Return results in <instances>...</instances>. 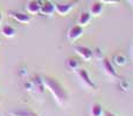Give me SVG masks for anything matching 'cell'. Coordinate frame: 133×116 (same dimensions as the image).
Segmentation results:
<instances>
[{
	"label": "cell",
	"mask_w": 133,
	"mask_h": 116,
	"mask_svg": "<svg viewBox=\"0 0 133 116\" xmlns=\"http://www.w3.org/2000/svg\"><path fill=\"white\" fill-rule=\"evenodd\" d=\"M77 73H78V77H79V79L82 80V82L87 87H89V88H92V89L96 87V85H95L94 81L91 80V78H90L89 73L87 72V70H84V68H79Z\"/></svg>",
	"instance_id": "6"
},
{
	"label": "cell",
	"mask_w": 133,
	"mask_h": 116,
	"mask_svg": "<svg viewBox=\"0 0 133 116\" xmlns=\"http://www.w3.org/2000/svg\"><path fill=\"white\" fill-rule=\"evenodd\" d=\"M103 107L99 103H94L90 108V115L91 116H103Z\"/></svg>",
	"instance_id": "13"
},
{
	"label": "cell",
	"mask_w": 133,
	"mask_h": 116,
	"mask_svg": "<svg viewBox=\"0 0 133 116\" xmlns=\"http://www.w3.org/2000/svg\"><path fill=\"white\" fill-rule=\"evenodd\" d=\"M74 50H75V52L77 53V55L79 56V57L82 58L84 61L91 60L92 57H94V51H92L90 48H88V47L76 45L75 48H74Z\"/></svg>",
	"instance_id": "2"
},
{
	"label": "cell",
	"mask_w": 133,
	"mask_h": 116,
	"mask_svg": "<svg viewBox=\"0 0 133 116\" xmlns=\"http://www.w3.org/2000/svg\"><path fill=\"white\" fill-rule=\"evenodd\" d=\"M8 15L11 16L14 21H16L18 23H20V25H28V23L30 22V20H32V18H30L28 14L22 13V12L11 11V12H8Z\"/></svg>",
	"instance_id": "3"
},
{
	"label": "cell",
	"mask_w": 133,
	"mask_h": 116,
	"mask_svg": "<svg viewBox=\"0 0 133 116\" xmlns=\"http://www.w3.org/2000/svg\"><path fill=\"white\" fill-rule=\"evenodd\" d=\"M84 30H83V27L79 25H75L68 30V34H66V38L70 42H74L76 40H78L81 36L83 35Z\"/></svg>",
	"instance_id": "4"
},
{
	"label": "cell",
	"mask_w": 133,
	"mask_h": 116,
	"mask_svg": "<svg viewBox=\"0 0 133 116\" xmlns=\"http://www.w3.org/2000/svg\"><path fill=\"white\" fill-rule=\"evenodd\" d=\"M91 16L92 15L90 14V12H83V13H81L79 18H78V25L82 26V27L87 26L90 22V20H91Z\"/></svg>",
	"instance_id": "11"
},
{
	"label": "cell",
	"mask_w": 133,
	"mask_h": 116,
	"mask_svg": "<svg viewBox=\"0 0 133 116\" xmlns=\"http://www.w3.org/2000/svg\"><path fill=\"white\" fill-rule=\"evenodd\" d=\"M102 13H103V2L101 1L94 2L91 8H90V14L94 16H99Z\"/></svg>",
	"instance_id": "10"
},
{
	"label": "cell",
	"mask_w": 133,
	"mask_h": 116,
	"mask_svg": "<svg viewBox=\"0 0 133 116\" xmlns=\"http://www.w3.org/2000/svg\"><path fill=\"white\" fill-rule=\"evenodd\" d=\"M55 11V4H51V2H44L43 5H41V9H40V13L44 14V15H51Z\"/></svg>",
	"instance_id": "9"
},
{
	"label": "cell",
	"mask_w": 133,
	"mask_h": 116,
	"mask_svg": "<svg viewBox=\"0 0 133 116\" xmlns=\"http://www.w3.org/2000/svg\"><path fill=\"white\" fill-rule=\"evenodd\" d=\"M29 116H39L36 114V113H34V112H30V114H29Z\"/></svg>",
	"instance_id": "19"
},
{
	"label": "cell",
	"mask_w": 133,
	"mask_h": 116,
	"mask_svg": "<svg viewBox=\"0 0 133 116\" xmlns=\"http://www.w3.org/2000/svg\"><path fill=\"white\" fill-rule=\"evenodd\" d=\"M15 29H14L12 26L9 25H5L4 27L1 28V34L4 35L5 37H8V38H11V37L15 36Z\"/></svg>",
	"instance_id": "12"
},
{
	"label": "cell",
	"mask_w": 133,
	"mask_h": 116,
	"mask_svg": "<svg viewBox=\"0 0 133 116\" xmlns=\"http://www.w3.org/2000/svg\"><path fill=\"white\" fill-rule=\"evenodd\" d=\"M102 66H103L104 71H105V73L109 75V77L113 78V79L118 78L117 71L115 70V67H113V64L111 63V60L109 58H103V60H102Z\"/></svg>",
	"instance_id": "5"
},
{
	"label": "cell",
	"mask_w": 133,
	"mask_h": 116,
	"mask_svg": "<svg viewBox=\"0 0 133 116\" xmlns=\"http://www.w3.org/2000/svg\"><path fill=\"white\" fill-rule=\"evenodd\" d=\"M103 4H119L120 0H101Z\"/></svg>",
	"instance_id": "17"
},
{
	"label": "cell",
	"mask_w": 133,
	"mask_h": 116,
	"mask_svg": "<svg viewBox=\"0 0 133 116\" xmlns=\"http://www.w3.org/2000/svg\"><path fill=\"white\" fill-rule=\"evenodd\" d=\"M72 4H55V11L60 15H66L72 9Z\"/></svg>",
	"instance_id": "7"
},
{
	"label": "cell",
	"mask_w": 133,
	"mask_h": 116,
	"mask_svg": "<svg viewBox=\"0 0 133 116\" xmlns=\"http://www.w3.org/2000/svg\"><path fill=\"white\" fill-rule=\"evenodd\" d=\"M1 21H2V14H1V12H0V23H1Z\"/></svg>",
	"instance_id": "21"
},
{
	"label": "cell",
	"mask_w": 133,
	"mask_h": 116,
	"mask_svg": "<svg viewBox=\"0 0 133 116\" xmlns=\"http://www.w3.org/2000/svg\"><path fill=\"white\" fill-rule=\"evenodd\" d=\"M40 9H41V4H40L37 0H30L27 4V11L30 14H37L40 13Z\"/></svg>",
	"instance_id": "8"
},
{
	"label": "cell",
	"mask_w": 133,
	"mask_h": 116,
	"mask_svg": "<svg viewBox=\"0 0 133 116\" xmlns=\"http://www.w3.org/2000/svg\"><path fill=\"white\" fill-rule=\"evenodd\" d=\"M103 116H117V115L113 114L112 112H109V110H106V112L103 113Z\"/></svg>",
	"instance_id": "18"
},
{
	"label": "cell",
	"mask_w": 133,
	"mask_h": 116,
	"mask_svg": "<svg viewBox=\"0 0 133 116\" xmlns=\"http://www.w3.org/2000/svg\"><path fill=\"white\" fill-rule=\"evenodd\" d=\"M115 63L119 66H123L126 64V57L124 55H117L115 56Z\"/></svg>",
	"instance_id": "15"
},
{
	"label": "cell",
	"mask_w": 133,
	"mask_h": 116,
	"mask_svg": "<svg viewBox=\"0 0 133 116\" xmlns=\"http://www.w3.org/2000/svg\"><path fill=\"white\" fill-rule=\"evenodd\" d=\"M42 81H43V85L46 86V88L51 93V95L54 96L55 101L58 105L63 106L64 103H66V101H68V93L64 89V87L57 80L50 77H43Z\"/></svg>",
	"instance_id": "1"
},
{
	"label": "cell",
	"mask_w": 133,
	"mask_h": 116,
	"mask_svg": "<svg viewBox=\"0 0 133 116\" xmlns=\"http://www.w3.org/2000/svg\"><path fill=\"white\" fill-rule=\"evenodd\" d=\"M130 1H131V2H132V4H133V0H130Z\"/></svg>",
	"instance_id": "22"
},
{
	"label": "cell",
	"mask_w": 133,
	"mask_h": 116,
	"mask_svg": "<svg viewBox=\"0 0 133 116\" xmlns=\"http://www.w3.org/2000/svg\"><path fill=\"white\" fill-rule=\"evenodd\" d=\"M66 65H68V67L70 68V70H77L78 66H79V63H78V60L75 58H69L68 60H66Z\"/></svg>",
	"instance_id": "14"
},
{
	"label": "cell",
	"mask_w": 133,
	"mask_h": 116,
	"mask_svg": "<svg viewBox=\"0 0 133 116\" xmlns=\"http://www.w3.org/2000/svg\"><path fill=\"white\" fill-rule=\"evenodd\" d=\"M131 56H132V58H133V44H132V48H131Z\"/></svg>",
	"instance_id": "20"
},
{
	"label": "cell",
	"mask_w": 133,
	"mask_h": 116,
	"mask_svg": "<svg viewBox=\"0 0 133 116\" xmlns=\"http://www.w3.org/2000/svg\"><path fill=\"white\" fill-rule=\"evenodd\" d=\"M30 112H27V110H18L15 112V115L16 116H29Z\"/></svg>",
	"instance_id": "16"
},
{
	"label": "cell",
	"mask_w": 133,
	"mask_h": 116,
	"mask_svg": "<svg viewBox=\"0 0 133 116\" xmlns=\"http://www.w3.org/2000/svg\"><path fill=\"white\" fill-rule=\"evenodd\" d=\"M8 116H9V115H8Z\"/></svg>",
	"instance_id": "23"
}]
</instances>
